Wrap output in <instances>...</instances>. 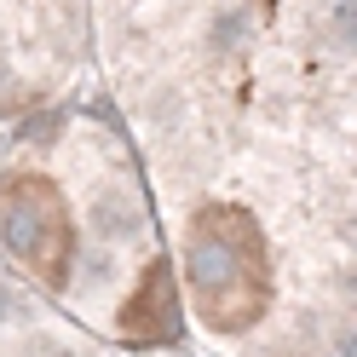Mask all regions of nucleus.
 <instances>
[{"label":"nucleus","mask_w":357,"mask_h":357,"mask_svg":"<svg viewBox=\"0 0 357 357\" xmlns=\"http://www.w3.org/2000/svg\"><path fill=\"white\" fill-rule=\"evenodd\" d=\"M109 75L208 357L351 346V0H104Z\"/></svg>","instance_id":"1"},{"label":"nucleus","mask_w":357,"mask_h":357,"mask_svg":"<svg viewBox=\"0 0 357 357\" xmlns=\"http://www.w3.org/2000/svg\"><path fill=\"white\" fill-rule=\"evenodd\" d=\"M0 248L17 282L116 351L173 346L185 328L162 225L127 167L75 190L52 162H12L0 173Z\"/></svg>","instance_id":"2"},{"label":"nucleus","mask_w":357,"mask_h":357,"mask_svg":"<svg viewBox=\"0 0 357 357\" xmlns=\"http://www.w3.org/2000/svg\"><path fill=\"white\" fill-rule=\"evenodd\" d=\"M86 0H0V121L35 116L75 75Z\"/></svg>","instance_id":"3"},{"label":"nucleus","mask_w":357,"mask_h":357,"mask_svg":"<svg viewBox=\"0 0 357 357\" xmlns=\"http://www.w3.org/2000/svg\"><path fill=\"white\" fill-rule=\"evenodd\" d=\"M0 357H127V351L81 328L70 311L40 300L12 271H0Z\"/></svg>","instance_id":"4"}]
</instances>
